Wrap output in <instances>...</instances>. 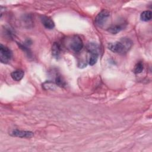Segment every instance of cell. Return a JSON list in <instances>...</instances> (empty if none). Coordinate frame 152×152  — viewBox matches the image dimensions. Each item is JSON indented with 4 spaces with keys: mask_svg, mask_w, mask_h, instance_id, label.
Listing matches in <instances>:
<instances>
[{
    "mask_svg": "<svg viewBox=\"0 0 152 152\" xmlns=\"http://www.w3.org/2000/svg\"><path fill=\"white\" fill-rule=\"evenodd\" d=\"M11 135L12 136L17 137H20V138H31L34 135V134L31 131L14 129L11 132Z\"/></svg>",
    "mask_w": 152,
    "mask_h": 152,
    "instance_id": "5b68a950",
    "label": "cell"
},
{
    "mask_svg": "<svg viewBox=\"0 0 152 152\" xmlns=\"http://www.w3.org/2000/svg\"><path fill=\"white\" fill-rule=\"evenodd\" d=\"M12 56V51L2 44L0 46V61L2 63L7 64L11 60Z\"/></svg>",
    "mask_w": 152,
    "mask_h": 152,
    "instance_id": "3957f363",
    "label": "cell"
},
{
    "mask_svg": "<svg viewBox=\"0 0 152 152\" xmlns=\"http://www.w3.org/2000/svg\"><path fill=\"white\" fill-rule=\"evenodd\" d=\"M52 55L57 58L59 56L60 53H61V47H60V45L56 43V42H55L53 45H52Z\"/></svg>",
    "mask_w": 152,
    "mask_h": 152,
    "instance_id": "30bf717a",
    "label": "cell"
},
{
    "mask_svg": "<svg viewBox=\"0 0 152 152\" xmlns=\"http://www.w3.org/2000/svg\"><path fill=\"white\" fill-rule=\"evenodd\" d=\"M124 28V26L123 24H115L110 26L107 28V31L112 34H116L118 32L121 31Z\"/></svg>",
    "mask_w": 152,
    "mask_h": 152,
    "instance_id": "52a82bcc",
    "label": "cell"
},
{
    "mask_svg": "<svg viewBox=\"0 0 152 152\" xmlns=\"http://www.w3.org/2000/svg\"><path fill=\"white\" fill-rule=\"evenodd\" d=\"M24 75V71L21 69H18V70L14 71L12 72H11V76L12 78L14 80L17 81H20L23 78Z\"/></svg>",
    "mask_w": 152,
    "mask_h": 152,
    "instance_id": "ba28073f",
    "label": "cell"
},
{
    "mask_svg": "<svg viewBox=\"0 0 152 152\" xmlns=\"http://www.w3.org/2000/svg\"><path fill=\"white\" fill-rule=\"evenodd\" d=\"M151 15H152L151 11L149 10L144 11L141 14L140 18L142 21H148L151 19Z\"/></svg>",
    "mask_w": 152,
    "mask_h": 152,
    "instance_id": "8fae6325",
    "label": "cell"
},
{
    "mask_svg": "<svg viewBox=\"0 0 152 152\" xmlns=\"http://www.w3.org/2000/svg\"><path fill=\"white\" fill-rule=\"evenodd\" d=\"M98 59V54H95V53H92L91 54V56L89 59L88 63L90 65H94L97 61Z\"/></svg>",
    "mask_w": 152,
    "mask_h": 152,
    "instance_id": "5bb4252c",
    "label": "cell"
},
{
    "mask_svg": "<svg viewBox=\"0 0 152 152\" xmlns=\"http://www.w3.org/2000/svg\"><path fill=\"white\" fill-rule=\"evenodd\" d=\"M40 20L45 28L48 29H52L55 27V23L50 17L43 15L40 17Z\"/></svg>",
    "mask_w": 152,
    "mask_h": 152,
    "instance_id": "8992f818",
    "label": "cell"
},
{
    "mask_svg": "<svg viewBox=\"0 0 152 152\" xmlns=\"http://www.w3.org/2000/svg\"><path fill=\"white\" fill-rule=\"evenodd\" d=\"M132 46V42L127 38H122L119 41L110 43L108 45V48L113 52L124 54L127 52Z\"/></svg>",
    "mask_w": 152,
    "mask_h": 152,
    "instance_id": "6da1fadb",
    "label": "cell"
},
{
    "mask_svg": "<svg viewBox=\"0 0 152 152\" xmlns=\"http://www.w3.org/2000/svg\"><path fill=\"white\" fill-rule=\"evenodd\" d=\"M143 69H144L143 64L142 62H140L135 65L134 68V72L135 74H140L142 71Z\"/></svg>",
    "mask_w": 152,
    "mask_h": 152,
    "instance_id": "4fadbf2b",
    "label": "cell"
},
{
    "mask_svg": "<svg viewBox=\"0 0 152 152\" xmlns=\"http://www.w3.org/2000/svg\"><path fill=\"white\" fill-rule=\"evenodd\" d=\"M110 16L109 12L106 10H103L100 11L95 18V23L99 27H102L107 21Z\"/></svg>",
    "mask_w": 152,
    "mask_h": 152,
    "instance_id": "277c9868",
    "label": "cell"
},
{
    "mask_svg": "<svg viewBox=\"0 0 152 152\" xmlns=\"http://www.w3.org/2000/svg\"><path fill=\"white\" fill-rule=\"evenodd\" d=\"M55 82L56 85H58L59 87H64L66 85L65 81L63 79V78L61 77V75H57L55 78Z\"/></svg>",
    "mask_w": 152,
    "mask_h": 152,
    "instance_id": "7c38bea8",
    "label": "cell"
},
{
    "mask_svg": "<svg viewBox=\"0 0 152 152\" xmlns=\"http://www.w3.org/2000/svg\"><path fill=\"white\" fill-rule=\"evenodd\" d=\"M87 49L88 51L91 53V54L99 53V46L97 44L94 43H89L87 46Z\"/></svg>",
    "mask_w": 152,
    "mask_h": 152,
    "instance_id": "9c48e42d",
    "label": "cell"
},
{
    "mask_svg": "<svg viewBox=\"0 0 152 152\" xmlns=\"http://www.w3.org/2000/svg\"><path fill=\"white\" fill-rule=\"evenodd\" d=\"M69 48L75 52L80 51L83 47V43L81 39L78 36L72 37L68 43Z\"/></svg>",
    "mask_w": 152,
    "mask_h": 152,
    "instance_id": "7a4b0ae2",
    "label": "cell"
},
{
    "mask_svg": "<svg viewBox=\"0 0 152 152\" xmlns=\"http://www.w3.org/2000/svg\"><path fill=\"white\" fill-rule=\"evenodd\" d=\"M43 86L44 87V88L46 90H54V89H55V84L54 83H53L52 82H50V81L45 82L43 84Z\"/></svg>",
    "mask_w": 152,
    "mask_h": 152,
    "instance_id": "9a60e30c",
    "label": "cell"
}]
</instances>
